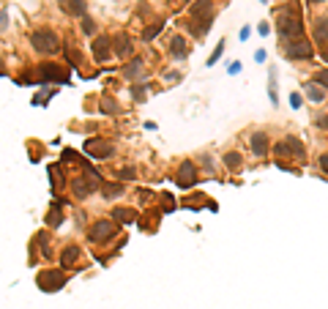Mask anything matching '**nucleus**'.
I'll return each mask as SVG.
<instances>
[{
  "label": "nucleus",
  "mask_w": 328,
  "mask_h": 309,
  "mask_svg": "<svg viewBox=\"0 0 328 309\" xmlns=\"http://www.w3.org/2000/svg\"><path fill=\"white\" fill-rule=\"evenodd\" d=\"M30 46L36 52H41V55H52V52L63 50L58 33L55 30H46V28H44V30H33L30 33Z\"/></svg>",
  "instance_id": "1"
},
{
  "label": "nucleus",
  "mask_w": 328,
  "mask_h": 309,
  "mask_svg": "<svg viewBox=\"0 0 328 309\" xmlns=\"http://www.w3.org/2000/svg\"><path fill=\"white\" fill-rule=\"evenodd\" d=\"M279 33H282L284 38H292V42H296V36L304 33V25H301V16H298L296 6L282 11V16H279Z\"/></svg>",
  "instance_id": "2"
},
{
  "label": "nucleus",
  "mask_w": 328,
  "mask_h": 309,
  "mask_svg": "<svg viewBox=\"0 0 328 309\" xmlns=\"http://www.w3.org/2000/svg\"><path fill=\"white\" fill-rule=\"evenodd\" d=\"M36 80L38 82H68V68L60 63H41Z\"/></svg>",
  "instance_id": "3"
},
{
  "label": "nucleus",
  "mask_w": 328,
  "mask_h": 309,
  "mask_svg": "<svg viewBox=\"0 0 328 309\" xmlns=\"http://www.w3.org/2000/svg\"><path fill=\"white\" fill-rule=\"evenodd\" d=\"M36 282L41 290H60L66 284V274L63 271H41Z\"/></svg>",
  "instance_id": "4"
},
{
  "label": "nucleus",
  "mask_w": 328,
  "mask_h": 309,
  "mask_svg": "<svg viewBox=\"0 0 328 309\" xmlns=\"http://www.w3.org/2000/svg\"><path fill=\"white\" fill-rule=\"evenodd\" d=\"M115 236V224L112 222H96V224L88 230V238H90L93 244H102V241H110V238Z\"/></svg>",
  "instance_id": "5"
},
{
  "label": "nucleus",
  "mask_w": 328,
  "mask_h": 309,
  "mask_svg": "<svg viewBox=\"0 0 328 309\" xmlns=\"http://www.w3.org/2000/svg\"><path fill=\"white\" fill-rule=\"evenodd\" d=\"M85 150L88 154H96V159H110V156H115V145L104 142V140H88Z\"/></svg>",
  "instance_id": "6"
},
{
  "label": "nucleus",
  "mask_w": 328,
  "mask_h": 309,
  "mask_svg": "<svg viewBox=\"0 0 328 309\" xmlns=\"http://www.w3.org/2000/svg\"><path fill=\"white\" fill-rule=\"evenodd\" d=\"M312 55H314V50L304 42V38L290 42V46H287V58H290V60H309Z\"/></svg>",
  "instance_id": "7"
},
{
  "label": "nucleus",
  "mask_w": 328,
  "mask_h": 309,
  "mask_svg": "<svg viewBox=\"0 0 328 309\" xmlns=\"http://www.w3.org/2000/svg\"><path fill=\"white\" fill-rule=\"evenodd\" d=\"M96 186H98L96 176H82V178H77V180L72 184V189H74V194H77L80 200H82V197H88L93 189H96Z\"/></svg>",
  "instance_id": "8"
},
{
  "label": "nucleus",
  "mask_w": 328,
  "mask_h": 309,
  "mask_svg": "<svg viewBox=\"0 0 328 309\" xmlns=\"http://www.w3.org/2000/svg\"><path fill=\"white\" fill-rule=\"evenodd\" d=\"M197 184V176H194V164L192 162H184L178 170V186L180 189H192V186Z\"/></svg>",
  "instance_id": "9"
},
{
  "label": "nucleus",
  "mask_w": 328,
  "mask_h": 309,
  "mask_svg": "<svg viewBox=\"0 0 328 309\" xmlns=\"http://www.w3.org/2000/svg\"><path fill=\"white\" fill-rule=\"evenodd\" d=\"M189 14L194 16V20H200V22L214 20V11H210V0H197V3H192Z\"/></svg>",
  "instance_id": "10"
},
{
  "label": "nucleus",
  "mask_w": 328,
  "mask_h": 309,
  "mask_svg": "<svg viewBox=\"0 0 328 309\" xmlns=\"http://www.w3.org/2000/svg\"><path fill=\"white\" fill-rule=\"evenodd\" d=\"M249 142H252V154H254V156H266V154H268V137H266L262 132L252 134Z\"/></svg>",
  "instance_id": "11"
},
{
  "label": "nucleus",
  "mask_w": 328,
  "mask_h": 309,
  "mask_svg": "<svg viewBox=\"0 0 328 309\" xmlns=\"http://www.w3.org/2000/svg\"><path fill=\"white\" fill-rule=\"evenodd\" d=\"M93 55H96V60H107L110 58V38L107 36L93 38Z\"/></svg>",
  "instance_id": "12"
},
{
  "label": "nucleus",
  "mask_w": 328,
  "mask_h": 309,
  "mask_svg": "<svg viewBox=\"0 0 328 309\" xmlns=\"http://www.w3.org/2000/svg\"><path fill=\"white\" fill-rule=\"evenodd\" d=\"M77 260H80V246H77V244H72V246L63 249V254H60V266L63 268H72Z\"/></svg>",
  "instance_id": "13"
},
{
  "label": "nucleus",
  "mask_w": 328,
  "mask_h": 309,
  "mask_svg": "<svg viewBox=\"0 0 328 309\" xmlns=\"http://www.w3.org/2000/svg\"><path fill=\"white\" fill-rule=\"evenodd\" d=\"M304 90H306V98H309V102H314V104H320L326 98V88H323V85H318L314 80H312V82H306V88H304Z\"/></svg>",
  "instance_id": "14"
},
{
  "label": "nucleus",
  "mask_w": 328,
  "mask_h": 309,
  "mask_svg": "<svg viewBox=\"0 0 328 309\" xmlns=\"http://www.w3.org/2000/svg\"><path fill=\"white\" fill-rule=\"evenodd\" d=\"M170 52H172L175 58H186L189 55V42H186L184 36H175L172 42H170Z\"/></svg>",
  "instance_id": "15"
},
{
  "label": "nucleus",
  "mask_w": 328,
  "mask_h": 309,
  "mask_svg": "<svg viewBox=\"0 0 328 309\" xmlns=\"http://www.w3.org/2000/svg\"><path fill=\"white\" fill-rule=\"evenodd\" d=\"M115 55H120V58H128V55H132V42H128V36H126V33H120V36L118 38H115Z\"/></svg>",
  "instance_id": "16"
},
{
  "label": "nucleus",
  "mask_w": 328,
  "mask_h": 309,
  "mask_svg": "<svg viewBox=\"0 0 328 309\" xmlns=\"http://www.w3.org/2000/svg\"><path fill=\"white\" fill-rule=\"evenodd\" d=\"M314 42H318V44H328V20H326V16L314 22Z\"/></svg>",
  "instance_id": "17"
},
{
  "label": "nucleus",
  "mask_w": 328,
  "mask_h": 309,
  "mask_svg": "<svg viewBox=\"0 0 328 309\" xmlns=\"http://www.w3.org/2000/svg\"><path fill=\"white\" fill-rule=\"evenodd\" d=\"M112 219L123 222V224H128V222H137V211H128V208H115Z\"/></svg>",
  "instance_id": "18"
},
{
  "label": "nucleus",
  "mask_w": 328,
  "mask_h": 309,
  "mask_svg": "<svg viewBox=\"0 0 328 309\" xmlns=\"http://www.w3.org/2000/svg\"><path fill=\"white\" fill-rule=\"evenodd\" d=\"M66 11H72V14H85V0H66V6H63Z\"/></svg>",
  "instance_id": "19"
},
{
  "label": "nucleus",
  "mask_w": 328,
  "mask_h": 309,
  "mask_svg": "<svg viewBox=\"0 0 328 309\" xmlns=\"http://www.w3.org/2000/svg\"><path fill=\"white\" fill-rule=\"evenodd\" d=\"M63 52H66V58H68L72 66H80V63H82V52L80 50H74V46H63Z\"/></svg>",
  "instance_id": "20"
},
{
  "label": "nucleus",
  "mask_w": 328,
  "mask_h": 309,
  "mask_svg": "<svg viewBox=\"0 0 328 309\" xmlns=\"http://www.w3.org/2000/svg\"><path fill=\"white\" fill-rule=\"evenodd\" d=\"M140 66H142V58H134V60H132V63H128V66H126V68H123V77H128V80H132V77H134V74H137V72H140Z\"/></svg>",
  "instance_id": "21"
},
{
  "label": "nucleus",
  "mask_w": 328,
  "mask_h": 309,
  "mask_svg": "<svg viewBox=\"0 0 328 309\" xmlns=\"http://www.w3.org/2000/svg\"><path fill=\"white\" fill-rule=\"evenodd\" d=\"M162 28H164V22H154V25H150V28H148V30H145V33H142V38H145V42H150V38H154V36H156V33H159V30H162Z\"/></svg>",
  "instance_id": "22"
},
{
  "label": "nucleus",
  "mask_w": 328,
  "mask_h": 309,
  "mask_svg": "<svg viewBox=\"0 0 328 309\" xmlns=\"http://www.w3.org/2000/svg\"><path fill=\"white\" fill-rule=\"evenodd\" d=\"M120 192H123L120 184H104V197H115V194H120Z\"/></svg>",
  "instance_id": "23"
},
{
  "label": "nucleus",
  "mask_w": 328,
  "mask_h": 309,
  "mask_svg": "<svg viewBox=\"0 0 328 309\" xmlns=\"http://www.w3.org/2000/svg\"><path fill=\"white\" fill-rule=\"evenodd\" d=\"M274 154H276V156H296V154H292V148H290L287 142H279V145H274Z\"/></svg>",
  "instance_id": "24"
},
{
  "label": "nucleus",
  "mask_w": 328,
  "mask_h": 309,
  "mask_svg": "<svg viewBox=\"0 0 328 309\" xmlns=\"http://www.w3.org/2000/svg\"><path fill=\"white\" fill-rule=\"evenodd\" d=\"M224 164L227 167H238L241 164V156H238L236 150H230V154H224Z\"/></svg>",
  "instance_id": "25"
},
{
  "label": "nucleus",
  "mask_w": 328,
  "mask_h": 309,
  "mask_svg": "<svg viewBox=\"0 0 328 309\" xmlns=\"http://www.w3.org/2000/svg\"><path fill=\"white\" fill-rule=\"evenodd\" d=\"M314 82L323 85V88L328 90V68H323V72H318V77H314Z\"/></svg>",
  "instance_id": "26"
},
{
  "label": "nucleus",
  "mask_w": 328,
  "mask_h": 309,
  "mask_svg": "<svg viewBox=\"0 0 328 309\" xmlns=\"http://www.w3.org/2000/svg\"><path fill=\"white\" fill-rule=\"evenodd\" d=\"M46 222H50L52 227H58V224H60V222H63V216H60V214H58V211H52L50 216H46Z\"/></svg>",
  "instance_id": "27"
},
{
  "label": "nucleus",
  "mask_w": 328,
  "mask_h": 309,
  "mask_svg": "<svg viewBox=\"0 0 328 309\" xmlns=\"http://www.w3.org/2000/svg\"><path fill=\"white\" fill-rule=\"evenodd\" d=\"M102 107L107 110V112H115V110H118V104H115L112 98H102Z\"/></svg>",
  "instance_id": "28"
},
{
  "label": "nucleus",
  "mask_w": 328,
  "mask_h": 309,
  "mask_svg": "<svg viewBox=\"0 0 328 309\" xmlns=\"http://www.w3.org/2000/svg\"><path fill=\"white\" fill-rule=\"evenodd\" d=\"M82 30H85L88 36H90V33L96 30V25H93V20H88V16H85V20H82Z\"/></svg>",
  "instance_id": "29"
},
{
  "label": "nucleus",
  "mask_w": 328,
  "mask_h": 309,
  "mask_svg": "<svg viewBox=\"0 0 328 309\" xmlns=\"http://www.w3.org/2000/svg\"><path fill=\"white\" fill-rule=\"evenodd\" d=\"M222 50H224V44H219V46H216V52H214V55H210V58H208V66H214V63H216V60H219V55H222Z\"/></svg>",
  "instance_id": "30"
},
{
  "label": "nucleus",
  "mask_w": 328,
  "mask_h": 309,
  "mask_svg": "<svg viewBox=\"0 0 328 309\" xmlns=\"http://www.w3.org/2000/svg\"><path fill=\"white\" fill-rule=\"evenodd\" d=\"M118 176H120V178H126V180H132V178H134V167H123Z\"/></svg>",
  "instance_id": "31"
},
{
  "label": "nucleus",
  "mask_w": 328,
  "mask_h": 309,
  "mask_svg": "<svg viewBox=\"0 0 328 309\" xmlns=\"http://www.w3.org/2000/svg\"><path fill=\"white\" fill-rule=\"evenodd\" d=\"M0 22H3L0 28L6 30V28H8V8H6V6H3V14H0Z\"/></svg>",
  "instance_id": "32"
},
{
  "label": "nucleus",
  "mask_w": 328,
  "mask_h": 309,
  "mask_svg": "<svg viewBox=\"0 0 328 309\" xmlns=\"http://www.w3.org/2000/svg\"><path fill=\"white\" fill-rule=\"evenodd\" d=\"M320 167H323V172H326V176H328V154H323V156H320Z\"/></svg>",
  "instance_id": "33"
},
{
  "label": "nucleus",
  "mask_w": 328,
  "mask_h": 309,
  "mask_svg": "<svg viewBox=\"0 0 328 309\" xmlns=\"http://www.w3.org/2000/svg\"><path fill=\"white\" fill-rule=\"evenodd\" d=\"M290 104H292V107H298V104H301V96H298V93H292V96H290Z\"/></svg>",
  "instance_id": "34"
},
{
  "label": "nucleus",
  "mask_w": 328,
  "mask_h": 309,
  "mask_svg": "<svg viewBox=\"0 0 328 309\" xmlns=\"http://www.w3.org/2000/svg\"><path fill=\"white\" fill-rule=\"evenodd\" d=\"M318 126H328V115H326V118H320V120H318Z\"/></svg>",
  "instance_id": "35"
},
{
  "label": "nucleus",
  "mask_w": 328,
  "mask_h": 309,
  "mask_svg": "<svg viewBox=\"0 0 328 309\" xmlns=\"http://www.w3.org/2000/svg\"><path fill=\"white\" fill-rule=\"evenodd\" d=\"M320 52H323V58H326V60H328V46H323V50H320Z\"/></svg>",
  "instance_id": "36"
},
{
  "label": "nucleus",
  "mask_w": 328,
  "mask_h": 309,
  "mask_svg": "<svg viewBox=\"0 0 328 309\" xmlns=\"http://www.w3.org/2000/svg\"><path fill=\"white\" fill-rule=\"evenodd\" d=\"M309 3H323V0H309Z\"/></svg>",
  "instance_id": "37"
},
{
  "label": "nucleus",
  "mask_w": 328,
  "mask_h": 309,
  "mask_svg": "<svg viewBox=\"0 0 328 309\" xmlns=\"http://www.w3.org/2000/svg\"><path fill=\"white\" fill-rule=\"evenodd\" d=\"M260 3H266V0H260Z\"/></svg>",
  "instance_id": "38"
}]
</instances>
